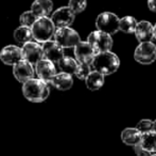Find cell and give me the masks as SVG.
<instances>
[{
  "instance_id": "cell-30",
  "label": "cell",
  "mask_w": 156,
  "mask_h": 156,
  "mask_svg": "<svg viewBox=\"0 0 156 156\" xmlns=\"http://www.w3.org/2000/svg\"><path fill=\"white\" fill-rule=\"evenodd\" d=\"M153 38H154V40H156V24L154 26V34H153Z\"/></svg>"
},
{
  "instance_id": "cell-19",
  "label": "cell",
  "mask_w": 156,
  "mask_h": 156,
  "mask_svg": "<svg viewBox=\"0 0 156 156\" xmlns=\"http://www.w3.org/2000/svg\"><path fill=\"white\" fill-rule=\"evenodd\" d=\"M104 82H105L104 75H102V74L97 71H91V73L85 79V83H86L87 89H89L90 91H97V90H99L100 88L103 87Z\"/></svg>"
},
{
  "instance_id": "cell-15",
  "label": "cell",
  "mask_w": 156,
  "mask_h": 156,
  "mask_svg": "<svg viewBox=\"0 0 156 156\" xmlns=\"http://www.w3.org/2000/svg\"><path fill=\"white\" fill-rule=\"evenodd\" d=\"M135 36L140 43L144 42H151L153 39L154 34V26L147 21H141L137 24V27L135 30Z\"/></svg>"
},
{
  "instance_id": "cell-23",
  "label": "cell",
  "mask_w": 156,
  "mask_h": 156,
  "mask_svg": "<svg viewBox=\"0 0 156 156\" xmlns=\"http://www.w3.org/2000/svg\"><path fill=\"white\" fill-rule=\"evenodd\" d=\"M137 21L135 19V17L133 16H124L120 19V25H119V30L122 31L123 33L132 34L135 33L136 27H137Z\"/></svg>"
},
{
  "instance_id": "cell-27",
  "label": "cell",
  "mask_w": 156,
  "mask_h": 156,
  "mask_svg": "<svg viewBox=\"0 0 156 156\" xmlns=\"http://www.w3.org/2000/svg\"><path fill=\"white\" fill-rule=\"evenodd\" d=\"M153 123H154V121H151V120H149V119H142V120H140L139 122L137 123L136 128L141 134L149 133V131H153Z\"/></svg>"
},
{
  "instance_id": "cell-6",
  "label": "cell",
  "mask_w": 156,
  "mask_h": 156,
  "mask_svg": "<svg viewBox=\"0 0 156 156\" xmlns=\"http://www.w3.org/2000/svg\"><path fill=\"white\" fill-rule=\"evenodd\" d=\"M87 42L91 45L96 54L109 51L114 44L113 38H112L111 34L99 31V30L91 32L87 38Z\"/></svg>"
},
{
  "instance_id": "cell-7",
  "label": "cell",
  "mask_w": 156,
  "mask_h": 156,
  "mask_svg": "<svg viewBox=\"0 0 156 156\" xmlns=\"http://www.w3.org/2000/svg\"><path fill=\"white\" fill-rule=\"evenodd\" d=\"M134 59L140 64H151L156 60V45L153 42L140 43L134 52Z\"/></svg>"
},
{
  "instance_id": "cell-4",
  "label": "cell",
  "mask_w": 156,
  "mask_h": 156,
  "mask_svg": "<svg viewBox=\"0 0 156 156\" xmlns=\"http://www.w3.org/2000/svg\"><path fill=\"white\" fill-rule=\"evenodd\" d=\"M120 18L112 12H103L96 19V27L99 31L108 34H115L119 31Z\"/></svg>"
},
{
  "instance_id": "cell-14",
  "label": "cell",
  "mask_w": 156,
  "mask_h": 156,
  "mask_svg": "<svg viewBox=\"0 0 156 156\" xmlns=\"http://www.w3.org/2000/svg\"><path fill=\"white\" fill-rule=\"evenodd\" d=\"M43 45L44 55H45V59L50 60L53 63H58L64 58V48L56 43L55 41H48L45 42Z\"/></svg>"
},
{
  "instance_id": "cell-13",
  "label": "cell",
  "mask_w": 156,
  "mask_h": 156,
  "mask_svg": "<svg viewBox=\"0 0 156 156\" xmlns=\"http://www.w3.org/2000/svg\"><path fill=\"white\" fill-rule=\"evenodd\" d=\"M0 60L6 65L14 67L16 63L23 60V50L21 47L15 45L4 46L0 51Z\"/></svg>"
},
{
  "instance_id": "cell-24",
  "label": "cell",
  "mask_w": 156,
  "mask_h": 156,
  "mask_svg": "<svg viewBox=\"0 0 156 156\" xmlns=\"http://www.w3.org/2000/svg\"><path fill=\"white\" fill-rule=\"evenodd\" d=\"M38 18L39 17H37L31 10L26 11V12H23V14L20 15V17H19V23H20V26L31 28Z\"/></svg>"
},
{
  "instance_id": "cell-10",
  "label": "cell",
  "mask_w": 156,
  "mask_h": 156,
  "mask_svg": "<svg viewBox=\"0 0 156 156\" xmlns=\"http://www.w3.org/2000/svg\"><path fill=\"white\" fill-rule=\"evenodd\" d=\"M74 57L76 60L79 63L82 64H88L91 65L94 57H96V51L88 42H82L81 41L78 45L74 47Z\"/></svg>"
},
{
  "instance_id": "cell-32",
  "label": "cell",
  "mask_w": 156,
  "mask_h": 156,
  "mask_svg": "<svg viewBox=\"0 0 156 156\" xmlns=\"http://www.w3.org/2000/svg\"><path fill=\"white\" fill-rule=\"evenodd\" d=\"M153 156H156V154H153Z\"/></svg>"
},
{
  "instance_id": "cell-29",
  "label": "cell",
  "mask_w": 156,
  "mask_h": 156,
  "mask_svg": "<svg viewBox=\"0 0 156 156\" xmlns=\"http://www.w3.org/2000/svg\"><path fill=\"white\" fill-rule=\"evenodd\" d=\"M148 6L152 12H156V0H148Z\"/></svg>"
},
{
  "instance_id": "cell-22",
  "label": "cell",
  "mask_w": 156,
  "mask_h": 156,
  "mask_svg": "<svg viewBox=\"0 0 156 156\" xmlns=\"http://www.w3.org/2000/svg\"><path fill=\"white\" fill-rule=\"evenodd\" d=\"M14 39L17 43L23 44L28 43V42H31L33 40V33L32 29L30 27H25V26H20L17 29H15L14 31Z\"/></svg>"
},
{
  "instance_id": "cell-8",
  "label": "cell",
  "mask_w": 156,
  "mask_h": 156,
  "mask_svg": "<svg viewBox=\"0 0 156 156\" xmlns=\"http://www.w3.org/2000/svg\"><path fill=\"white\" fill-rule=\"evenodd\" d=\"M23 59L31 63L32 65H36L39 61L45 59V55H44L43 45L37 42H28V43L23 44Z\"/></svg>"
},
{
  "instance_id": "cell-2",
  "label": "cell",
  "mask_w": 156,
  "mask_h": 156,
  "mask_svg": "<svg viewBox=\"0 0 156 156\" xmlns=\"http://www.w3.org/2000/svg\"><path fill=\"white\" fill-rule=\"evenodd\" d=\"M120 60L116 54L113 51H104V52H99L94 57L91 67L94 69V71L99 72L102 75L107 76L112 75L117 70L119 69Z\"/></svg>"
},
{
  "instance_id": "cell-25",
  "label": "cell",
  "mask_w": 156,
  "mask_h": 156,
  "mask_svg": "<svg viewBox=\"0 0 156 156\" xmlns=\"http://www.w3.org/2000/svg\"><path fill=\"white\" fill-rule=\"evenodd\" d=\"M68 6L73 11L74 14H79L86 9L87 0H69Z\"/></svg>"
},
{
  "instance_id": "cell-12",
  "label": "cell",
  "mask_w": 156,
  "mask_h": 156,
  "mask_svg": "<svg viewBox=\"0 0 156 156\" xmlns=\"http://www.w3.org/2000/svg\"><path fill=\"white\" fill-rule=\"evenodd\" d=\"M34 65H32L31 63L23 60V59L13 67V75H14L17 81H19L23 85L27 82L28 80L32 79L33 76H34Z\"/></svg>"
},
{
  "instance_id": "cell-16",
  "label": "cell",
  "mask_w": 156,
  "mask_h": 156,
  "mask_svg": "<svg viewBox=\"0 0 156 156\" xmlns=\"http://www.w3.org/2000/svg\"><path fill=\"white\" fill-rule=\"evenodd\" d=\"M53 10L52 0H34L31 4V11L37 17H49Z\"/></svg>"
},
{
  "instance_id": "cell-1",
  "label": "cell",
  "mask_w": 156,
  "mask_h": 156,
  "mask_svg": "<svg viewBox=\"0 0 156 156\" xmlns=\"http://www.w3.org/2000/svg\"><path fill=\"white\" fill-rule=\"evenodd\" d=\"M23 94L29 102L41 103L48 98L50 89L47 82L39 78H32L23 85Z\"/></svg>"
},
{
  "instance_id": "cell-20",
  "label": "cell",
  "mask_w": 156,
  "mask_h": 156,
  "mask_svg": "<svg viewBox=\"0 0 156 156\" xmlns=\"http://www.w3.org/2000/svg\"><path fill=\"white\" fill-rule=\"evenodd\" d=\"M139 144L144 150L149 151L152 154H156V131H152L142 134Z\"/></svg>"
},
{
  "instance_id": "cell-9",
  "label": "cell",
  "mask_w": 156,
  "mask_h": 156,
  "mask_svg": "<svg viewBox=\"0 0 156 156\" xmlns=\"http://www.w3.org/2000/svg\"><path fill=\"white\" fill-rule=\"evenodd\" d=\"M50 18L56 28L69 27L70 25L73 24L76 14L69 6H61L52 13Z\"/></svg>"
},
{
  "instance_id": "cell-21",
  "label": "cell",
  "mask_w": 156,
  "mask_h": 156,
  "mask_svg": "<svg viewBox=\"0 0 156 156\" xmlns=\"http://www.w3.org/2000/svg\"><path fill=\"white\" fill-rule=\"evenodd\" d=\"M58 65L60 67L61 72L70 74V75H74L79 67V62L72 57L64 56V58L58 63Z\"/></svg>"
},
{
  "instance_id": "cell-5",
  "label": "cell",
  "mask_w": 156,
  "mask_h": 156,
  "mask_svg": "<svg viewBox=\"0 0 156 156\" xmlns=\"http://www.w3.org/2000/svg\"><path fill=\"white\" fill-rule=\"evenodd\" d=\"M54 41L63 48H74L81 42L79 33L70 27L56 28L54 33Z\"/></svg>"
},
{
  "instance_id": "cell-28",
  "label": "cell",
  "mask_w": 156,
  "mask_h": 156,
  "mask_svg": "<svg viewBox=\"0 0 156 156\" xmlns=\"http://www.w3.org/2000/svg\"><path fill=\"white\" fill-rule=\"evenodd\" d=\"M134 151H135V153L137 156H153L152 153H150L149 151L144 150L140 144H137V146H134Z\"/></svg>"
},
{
  "instance_id": "cell-17",
  "label": "cell",
  "mask_w": 156,
  "mask_h": 156,
  "mask_svg": "<svg viewBox=\"0 0 156 156\" xmlns=\"http://www.w3.org/2000/svg\"><path fill=\"white\" fill-rule=\"evenodd\" d=\"M142 134L136 127H127L122 131L121 140L126 146H135L140 143Z\"/></svg>"
},
{
  "instance_id": "cell-3",
  "label": "cell",
  "mask_w": 156,
  "mask_h": 156,
  "mask_svg": "<svg viewBox=\"0 0 156 156\" xmlns=\"http://www.w3.org/2000/svg\"><path fill=\"white\" fill-rule=\"evenodd\" d=\"M33 40L39 44H44L54 36L56 27L50 17H39L31 27Z\"/></svg>"
},
{
  "instance_id": "cell-31",
  "label": "cell",
  "mask_w": 156,
  "mask_h": 156,
  "mask_svg": "<svg viewBox=\"0 0 156 156\" xmlns=\"http://www.w3.org/2000/svg\"><path fill=\"white\" fill-rule=\"evenodd\" d=\"M153 131H156V120L154 121V123H153Z\"/></svg>"
},
{
  "instance_id": "cell-11",
  "label": "cell",
  "mask_w": 156,
  "mask_h": 156,
  "mask_svg": "<svg viewBox=\"0 0 156 156\" xmlns=\"http://www.w3.org/2000/svg\"><path fill=\"white\" fill-rule=\"evenodd\" d=\"M34 67L35 73L38 76V78L41 79L43 81H45V82H47L48 85H51L53 78L58 74L54 63L51 62L50 60H47V59L39 61Z\"/></svg>"
},
{
  "instance_id": "cell-26",
  "label": "cell",
  "mask_w": 156,
  "mask_h": 156,
  "mask_svg": "<svg viewBox=\"0 0 156 156\" xmlns=\"http://www.w3.org/2000/svg\"><path fill=\"white\" fill-rule=\"evenodd\" d=\"M91 65L88 64H82V63H79V67L76 69V72L74 75L76 76V78L81 79V80H85L87 78V76L91 73Z\"/></svg>"
},
{
  "instance_id": "cell-18",
  "label": "cell",
  "mask_w": 156,
  "mask_h": 156,
  "mask_svg": "<svg viewBox=\"0 0 156 156\" xmlns=\"http://www.w3.org/2000/svg\"><path fill=\"white\" fill-rule=\"evenodd\" d=\"M51 85L60 91H67V90L71 89V87L73 86V79L70 74L61 72L55 75Z\"/></svg>"
}]
</instances>
